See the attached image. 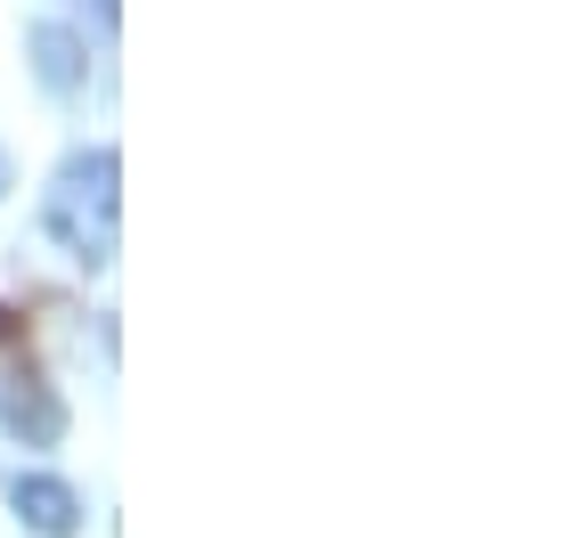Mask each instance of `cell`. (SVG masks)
<instances>
[{
    "instance_id": "cell-1",
    "label": "cell",
    "mask_w": 563,
    "mask_h": 538,
    "mask_svg": "<svg viewBox=\"0 0 563 538\" xmlns=\"http://www.w3.org/2000/svg\"><path fill=\"white\" fill-rule=\"evenodd\" d=\"M114 180H123V164H114V147H90V156H74L66 171L49 180V237H66L82 261H107L114 254Z\"/></svg>"
},
{
    "instance_id": "cell-2",
    "label": "cell",
    "mask_w": 563,
    "mask_h": 538,
    "mask_svg": "<svg viewBox=\"0 0 563 538\" xmlns=\"http://www.w3.org/2000/svg\"><path fill=\"white\" fill-rule=\"evenodd\" d=\"M33 74H42V82L57 90V99H66V90H82V74H90V57H82V42H74L66 25H33Z\"/></svg>"
},
{
    "instance_id": "cell-3",
    "label": "cell",
    "mask_w": 563,
    "mask_h": 538,
    "mask_svg": "<svg viewBox=\"0 0 563 538\" xmlns=\"http://www.w3.org/2000/svg\"><path fill=\"white\" fill-rule=\"evenodd\" d=\"M9 425L25 433L33 449H49V440L66 433V408L49 400V383H42V376H16V383H9Z\"/></svg>"
},
{
    "instance_id": "cell-4",
    "label": "cell",
    "mask_w": 563,
    "mask_h": 538,
    "mask_svg": "<svg viewBox=\"0 0 563 538\" xmlns=\"http://www.w3.org/2000/svg\"><path fill=\"white\" fill-rule=\"evenodd\" d=\"M16 514H25L33 530H49V538H66L74 523H82L74 490H66V482H42V473H25V482H16Z\"/></svg>"
}]
</instances>
